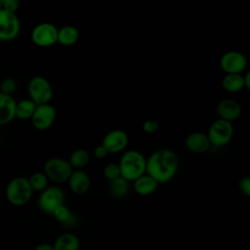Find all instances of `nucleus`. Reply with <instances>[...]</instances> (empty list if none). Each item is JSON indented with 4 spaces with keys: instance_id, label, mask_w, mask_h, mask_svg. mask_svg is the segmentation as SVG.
<instances>
[{
    "instance_id": "obj_7",
    "label": "nucleus",
    "mask_w": 250,
    "mask_h": 250,
    "mask_svg": "<svg viewBox=\"0 0 250 250\" xmlns=\"http://www.w3.org/2000/svg\"><path fill=\"white\" fill-rule=\"evenodd\" d=\"M64 201L63 190L57 186L48 187L38 197V206L46 214L53 215L54 211Z\"/></svg>"
},
{
    "instance_id": "obj_30",
    "label": "nucleus",
    "mask_w": 250,
    "mask_h": 250,
    "mask_svg": "<svg viewBox=\"0 0 250 250\" xmlns=\"http://www.w3.org/2000/svg\"><path fill=\"white\" fill-rule=\"evenodd\" d=\"M238 187H239L240 191L244 195L250 197V177L241 178L238 183Z\"/></svg>"
},
{
    "instance_id": "obj_11",
    "label": "nucleus",
    "mask_w": 250,
    "mask_h": 250,
    "mask_svg": "<svg viewBox=\"0 0 250 250\" xmlns=\"http://www.w3.org/2000/svg\"><path fill=\"white\" fill-rule=\"evenodd\" d=\"M57 117V110L51 104H40L36 106V109L31 117V123L37 130L44 131L52 127Z\"/></svg>"
},
{
    "instance_id": "obj_9",
    "label": "nucleus",
    "mask_w": 250,
    "mask_h": 250,
    "mask_svg": "<svg viewBox=\"0 0 250 250\" xmlns=\"http://www.w3.org/2000/svg\"><path fill=\"white\" fill-rule=\"evenodd\" d=\"M21 30V21L16 13L0 10V41L9 42L16 39Z\"/></svg>"
},
{
    "instance_id": "obj_18",
    "label": "nucleus",
    "mask_w": 250,
    "mask_h": 250,
    "mask_svg": "<svg viewBox=\"0 0 250 250\" xmlns=\"http://www.w3.org/2000/svg\"><path fill=\"white\" fill-rule=\"evenodd\" d=\"M53 247L54 250H79L80 240L76 234L64 232L56 239Z\"/></svg>"
},
{
    "instance_id": "obj_27",
    "label": "nucleus",
    "mask_w": 250,
    "mask_h": 250,
    "mask_svg": "<svg viewBox=\"0 0 250 250\" xmlns=\"http://www.w3.org/2000/svg\"><path fill=\"white\" fill-rule=\"evenodd\" d=\"M17 88V83L15 81V79L9 77V78H5L0 85V92L6 95H10L12 96V94L16 91Z\"/></svg>"
},
{
    "instance_id": "obj_31",
    "label": "nucleus",
    "mask_w": 250,
    "mask_h": 250,
    "mask_svg": "<svg viewBox=\"0 0 250 250\" xmlns=\"http://www.w3.org/2000/svg\"><path fill=\"white\" fill-rule=\"evenodd\" d=\"M108 151L105 149V147L101 144L99 146H97L94 149V156L98 159H104L108 155Z\"/></svg>"
},
{
    "instance_id": "obj_14",
    "label": "nucleus",
    "mask_w": 250,
    "mask_h": 250,
    "mask_svg": "<svg viewBox=\"0 0 250 250\" xmlns=\"http://www.w3.org/2000/svg\"><path fill=\"white\" fill-rule=\"evenodd\" d=\"M67 183L71 191L76 195H83L87 193L91 186L90 178L83 170H74Z\"/></svg>"
},
{
    "instance_id": "obj_23",
    "label": "nucleus",
    "mask_w": 250,
    "mask_h": 250,
    "mask_svg": "<svg viewBox=\"0 0 250 250\" xmlns=\"http://www.w3.org/2000/svg\"><path fill=\"white\" fill-rule=\"evenodd\" d=\"M72 168L76 170H82V168L86 167L90 161V154L86 149L77 148L69 156L68 159Z\"/></svg>"
},
{
    "instance_id": "obj_8",
    "label": "nucleus",
    "mask_w": 250,
    "mask_h": 250,
    "mask_svg": "<svg viewBox=\"0 0 250 250\" xmlns=\"http://www.w3.org/2000/svg\"><path fill=\"white\" fill-rule=\"evenodd\" d=\"M58 28L51 22H40L31 31V41L38 47H50L58 43Z\"/></svg>"
},
{
    "instance_id": "obj_26",
    "label": "nucleus",
    "mask_w": 250,
    "mask_h": 250,
    "mask_svg": "<svg viewBox=\"0 0 250 250\" xmlns=\"http://www.w3.org/2000/svg\"><path fill=\"white\" fill-rule=\"evenodd\" d=\"M104 175L107 180H109V182L121 177L119 164L111 162L105 165V167L104 168Z\"/></svg>"
},
{
    "instance_id": "obj_1",
    "label": "nucleus",
    "mask_w": 250,
    "mask_h": 250,
    "mask_svg": "<svg viewBox=\"0 0 250 250\" xmlns=\"http://www.w3.org/2000/svg\"><path fill=\"white\" fill-rule=\"evenodd\" d=\"M179 168V158L170 148H160L146 158V174L151 176L158 184L171 181Z\"/></svg>"
},
{
    "instance_id": "obj_32",
    "label": "nucleus",
    "mask_w": 250,
    "mask_h": 250,
    "mask_svg": "<svg viewBox=\"0 0 250 250\" xmlns=\"http://www.w3.org/2000/svg\"><path fill=\"white\" fill-rule=\"evenodd\" d=\"M34 250H54V247L50 243H40L35 247Z\"/></svg>"
},
{
    "instance_id": "obj_34",
    "label": "nucleus",
    "mask_w": 250,
    "mask_h": 250,
    "mask_svg": "<svg viewBox=\"0 0 250 250\" xmlns=\"http://www.w3.org/2000/svg\"><path fill=\"white\" fill-rule=\"evenodd\" d=\"M2 9V5H1V0H0V10Z\"/></svg>"
},
{
    "instance_id": "obj_2",
    "label": "nucleus",
    "mask_w": 250,
    "mask_h": 250,
    "mask_svg": "<svg viewBox=\"0 0 250 250\" xmlns=\"http://www.w3.org/2000/svg\"><path fill=\"white\" fill-rule=\"evenodd\" d=\"M118 164L121 177L128 182H134L146 173V158L135 149L124 151Z\"/></svg>"
},
{
    "instance_id": "obj_5",
    "label": "nucleus",
    "mask_w": 250,
    "mask_h": 250,
    "mask_svg": "<svg viewBox=\"0 0 250 250\" xmlns=\"http://www.w3.org/2000/svg\"><path fill=\"white\" fill-rule=\"evenodd\" d=\"M43 172L49 181L56 184H62L68 181L73 168L68 160L61 157H52L44 163Z\"/></svg>"
},
{
    "instance_id": "obj_16",
    "label": "nucleus",
    "mask_w": 250,
    "mask_h": 250,
    "mask_svg": "<svg viewBox=\"0 0 250 250\" xmlns=\"http://www.w3.org/2000/svg\"><path fill=\"white\" fill-rule=\"evenodd\" d=\"M16 104L12 96L0 92V125H6L16 118Z\"/></svg>"
},
{
    "instance_id": "obj_3",
    "label": "nucleus",
    "mask_w": 250,
    "mask_h": 250,
    "mask_svg": "<svg viewBox=\"0 0 250 250\" xmlns=\"http://www.w3.org/2000/svg\"><path fill=\"white\" fill-rule=\"evenodd\" d=\"M7 200L14 206H23L32 197L33 190L28 182V178L16 177L12 179L5 189Z\"/></svg>"
},
{
    "instance_id": "obj_22",
    "label": "nucleus",
    "mask_w": 250,
    "mask_h": 250,
    "mask_svg": "<svg viewBox=\"0 0 250 250\" xmlns=\"http://www.w3.org/2000/svg\"><path fill=\"white\" fill-rule=\"evenodd\" d=\"M130 182L125 180L122 177H119L113 181L109 182L108 189L110 194L115 198H123L125 197L130 189Z\"/></svg>"
},
{
    "instance_id": "obj_21",
    "label": "nucleus",
    "mask_w": 250,
    "mask_h": 250,
    "mask_svg": "<svg viewBox=\"0 0 250 250\" xmlns=\"http://www.w3.org/2000/svg\"><path fill=\"white\" fill-rule=\"evenodd\" d=\"M36 104H34L29 98L23 99L16 104V118L20 120H28L31 119L35 109H36Z\"/></svg>"
},
{
    "instance_id": "obj_25",
    "label": "nucleus",
    "mask_w": 250,
    "mask_h": 250,
    "mask_svg": "<svg viewBox=\"0 0 250 250\" xmlns=\"http://www.w3.org/2000/svg\"><path fill=\"white\" fill-rule=\"evenodd\" d=\"M28 182L31 186V188L33 191H39L42 192L44 189L48 188L49 185V179L44 174V172H35L33 173L29 178Z\"/></svg>"
},
{
    "instance_id": "obj_28",
    "label": "nucleus",
    "mask_w": 250,
    "mask_h": 250,
    "mask_svg": "<svg viewBox=\"0 0 250 250\" xmlns=\"http://www.w3.org/2000/svg\"><path fill=\"white\" fill-rule=\"evenodd\" d=\"M159 128V123L155 119H146L143 123V130L146 134H152L155 133Z\"/></svg>"
},
{
    "instance_id": "obj_15",
    "label": "nucleus",
    "mask_w": 250,
    "mask_h": 250,
    "mask_svg": "<svg viewBox=\"0 0 250 250\" xmlns=\"http://www.w3.org/2000/svg\"><path fill=\"white\" fill-rule=\"evenodd\" d=\"M187 148L193 153H204L209 150L211 144L207 135L203 132H192L185 141Z\"/></svg>"
},
{
    "instance_id": "obj_13",
    "label": "nucleus",
    "mask_w": 250,
    "mask_h": 250,
    "mask_svg": "<svg viewBox=\"0 0 250 250\" xmlns=\"http://www.w3.org/2000/svg\"><path fill=\"white\" fill-rule=\"evenodd\" d=\"M216 111L220 119L232 122L240 117L242 108L237 101L233 99H224L218 103Z\"/></svg>"
},
{
    "instance_id": "obj_12",
    "label": "nucleus",
    "mask_w": 250,
    "mask_h": 250,
    "mask_svg": "<svg viewBox=\"0 0 250 250\" xmlns=\"http://www.w3.org/2000/svg\"><path fill=\"white\" fill-rule=\"evenodd\" d=\"M129 143L127 133L120 129L109 131L103 139L102 145L105 147L108 153H118L123 151Z\"/></svg>"
},
{
    "instance_id": "obj_6",
    "label": "nucleus",
    "mask_w": 250,
    "mask_h": 250,
    "mask_svg": "<svg viewBox=\"0 0 250 250\" xmlns=\"http://www.w3.org/2000/svg\"><path fill=\"white\" fill-rule=\"evenodd\" d=\"M233 131L234 130L231 122L218 118L211 123L206 135L211 146L222 147L227 146L231 141Z\"/></svg>"
},
{
    "instance_id": "obj_33",
    "label": "nucleus",
    "mask_w": 250,
    "mask_h": 250,
    "mask_svg": "<svg viewBox=\"0 0 250 250\" xmlns=\"http://www.w3.org/2000/svg\"><path fill=\"white\" fill-rule=\"evenodd\" d=\"M244 76V83H245V88H247L250 91V69L245 73Z\"/></svg>"
},
{
    "instance_id": "obj_17",
    "label": "nucleus",
    "mask_w": 250,
    "mask_h": 250,
    "mask_svg": "<svg viewBox=\"0 0 250 250\" xmlns=\"http://www.w3.org/2000/svg\"><path fill=\"white\" fill-rule=\"evenodd\" d=\"M158 185L151 176L146 173L133 182V189L140 195H149L157 189Z\"/></svg>"
},
{
    "instance_id": "obj_20",
    "label": "nucleus",
    "mask_w": 250,
    "mask_h": 250,
    "mask_svg": "<svg viewBox=\"0 0 250 250\" xmlns=\"http://www.w3.org/2000/svg\"><path fill=\"white\" fill-rule=\"evenodd\" d=\"M221 84L223 89L229 93H237L245 88L242 74H225Z\"/></svg>"
},
{
    "instance_id": "obj_19",
    "label": "nucleus",
    "mask_w": 250,
    "mask_h": 250,
    "mask_svg": "<svg viewBox=\"0 0 250 250\" xmlns=\"http://www.w3.org/2000/svg\"><path fill=\"white\" fill-rule=\"evenodd\" d=\"M78 29L70 24L64 25L58 30V43L63 46H72L79 40Z\"/></svg>"
},
{
    "instance_id": "obj_10",
    "label": "nucleus",
    "mask_w": 250,
    "mask_h": 250,
    "mask_svg": "<svg viewBox=\"0 0 250 250\" xmlns=\"http://www.w3.org/2000/svg\"><path fill=\"white\" fill-rule=\"evenodd\" d=\"M220 67L226 74H241L247 67V59L241 52L228 51L220 59Z\"/></svg>"
},
{
    "instance_id": "obj_4",
    "label": "nucleus",
    "mask_w": 250,
    "mask_h": 250,
    "mask_svg": "<svg viewBox=\"0 0 250 250\" xmlns=\"http://www.w3.org/2000/svg\"><path fill=\"white\" fill-rule=\"evenodd\" d=\"M27 93L29 99L36 105L50 104L53 99L54 90L51 83L43 76H33L27 83Z\"/></svg>"
},
{
    "instance_id": "obj_24",
    "label": "nucleus",
    "mask_w": 250,
    "mask_h": 250,
    "mask_svg": "<svg viewBox=\"0 0 250 250\" xmlns=\"http://www.w3.org/2000/svg\"><path fill=\"white\" fill-rule=\"evenodd\" d=\"M53 216L55 217V219L65 225V226H72L75 222V218H74V215L71 213V211L68 209L67 206H65L64 204L59 206L53 213Z\"/></svg>"
},
{
    "instance_id": "obj_29",
    "label": "nucleus",
    "mask_w": 250,
    "mask_h": 250,
    "mask_svg": "<svg viewBox=\"0 0 250 250\" xmlns=\"http://www.w3.org/2000/svg\"><path fill=\"white\" fill-rule=\"evenodd\" d=\"M1 5L2 9L11 13H16L20 7V2L19 0H1Z\"/></svg>"
}]
</instances>
